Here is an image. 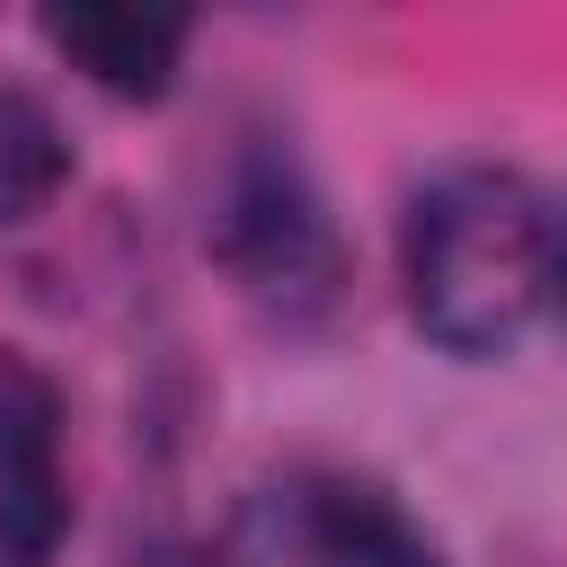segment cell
Listing matches in <instances>:
<instances>
[{"label":"cell","instance_id":"cell-6","mask_svg":"<svg viewBox=\"0 0 567 567\" xmlns=\"http://www.w3.org/2000/svg\"><path fill=\"white\" fill-rule=\"evenodd\" d=\"M62 186H71V133H62V115L27 80L0 71V230L35 221Z\"/></svg>","mask_w":567,"mask_h":567},{"label":"cell","instance_id":"cell-1","mask_svg":"<svg viewBox=\"0 0 567 567\" xmlns=\"http://www.w3.org/2000/svg\"><path fill=\"white\" fill-rule=\"evenodd\" d=\"M549 230L558 221L523 168H496V159L443 168L399 221L408 319L461 363L514 354L549 301Z\"/></svg>","mask_w":567,"mask_h":567},{"label":"cell","instance_id":"cell-4","mask_svg":"<svg viewBox=\"0 0 567 567\" xmlns=\"http://www.w3.org/2000/svg\"><path fill=\"white\" fill-rule=\"evenodd\" d=\"M62 514V399L18 346H0V567H44Z\"/></svg>","mask_w":567,"mask_h":567},{"label":"cell","instance_id":"cell-5","mask_svg":"<svg viewBox=\"0 0 567 567\" xmlns=\"http://www.w3.org/2000/svg\"><path fill=\"white\" fill-rule=\"evenodd\" d=\"M186 18L177 9H133V0H71V9H44V44L97 80L106 97H168L177 62H186Z\"/></svg>","mask_w":567,"mask_h":567},{"label":"cell","instance_id":"cell-3","mask_svg":"<svg viewBox=\"0 0 567 567\" xmlns=\"http://www.w3.org/2000/svg\"><path fill=\"white\" fill-rule=\"evenodd\" d=\"M213 257L239 275V292L275 319H328L346 292V248L310 195V177L292 168V151H239L221 177V213H213Z\"/></svg>","mask_w":567,"mask_h":567},{"label":"cell","instance_id":"cell-7","mask_svg":"<svg viewBox=\"0 0 567 567\" xmlns=\"http://www.w3.org/2000/svg\"><path fill=\"white\" fill-rule=\"evenodd\" d=\"M549 310L567 319V221L549 230Z\"/></svg>","mask_w":567,"mask_h":567},{"label":"cell","instance_id":"cell-2","mask_svg":"<svg viewBox=\"0 0 567 567\" xmlns=\"http://www.w3.org/2000/svg\"><path fill=\"white\" fill-rule=\"evenodd\" d=\"M177 567H443V549L381 478L301 461L257 478Z\"/></svg>","mask_w":567,"mask_h":567}]
</instances>
